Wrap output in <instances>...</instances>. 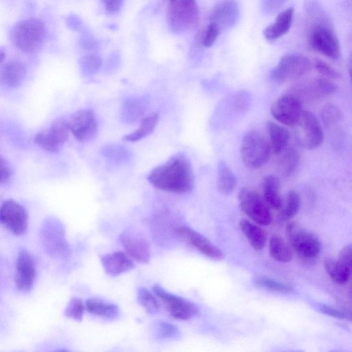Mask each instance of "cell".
<instances>
[{"instance_id": "30", "label": "cell", "mask_w": 352, "mask_h": 352, "mask_svg": "<svg viewBox=\"0 0 352 352\" xmlns=\"http://www.w3.org/2000/svg\"><path fill=\"white\" fill-rule=\"evenodd\" d=\"M269 253L272 258L280 263L292 260V251L283 239L277 234L271 236L269 242Z\"/></svg>"}, {"instance_id": "48", "label": "cell", "mask_w": 352, "mask_h": 352, "mask_svg": "<svg viewBox=\"0 0 352 352\" xmlns=\"http://www.w3.org/2000/svg\"><path fill=\"white\" fill-rule=\"evenodd\" d=\"M320 309L323 313H324L329 316L335 317V318H347V316L344 313H343L338 309H336L334 308L326 306V305L322 306Z\"/></svg>"}, {"instance_id": "31", "label": "cell", "mask_w": 352, "mask_h": 352, "mask_svg": "<svg viewBox=\"0 0 352 352\" xmlns=\"http://www.w3.org/2000/svg\"><path fill=\"white\" fill-rule=\"evenodd\" d=\"M158 120V113L143 118L140 121V126L135 131L123 136L122 140L128 142H136L147 137L154 131Z\"/></svg>"}, {"instance_id": "28", "label": "cell", "mask_w": 352, "mask_h": 352, "mask_svg": "<svg viewBox=\"0 0 352 352\" xmlns=\"http://www.w3.org/2000/svg\"><path fill=\"white\" fill-rule=\"evenodd\" d=\"M146 101L142 98H131L126 100L121 109V119L126 123L138 120L146 109Z\"/></svg>"}, {"instance_id": "24", "label": "cell", "mask_w": 352, "mask_h": 352, "mask_svg": "<svg viewBox=\"0 0 352 352\" xmlns=\"http://www.w3.org/2000/svg\"><path fill=\"white\" fill-rule=\"evenodd\" d=\"M26 74L24 65L19 60H12L4 64L1 72V81L11 87L19 86Z\"/></svg>"}, {"instance_id": "27", "label": "cell", "mask_w": 352, "mask_h": 352, "mask_svg": "<svg viewBox=\"0 0 352 352\" xmlns=\"http://www.w3.org/2000/svg\"><path fill=\"white\" fill-rule=\"evenodd\" d=\"M85 307L90 314L109 319L115 318L119 314L117 305L101 298H91L87 300Z\"/></svg>"}, {"instance_id": "35", "label": "cell", "mask_w": 352, "mask_h": 352, "mask_svg": "<svg viewBox=\"0 0 352 352\" xmlns=\"http://www.w3.org/2000/svg\"><path fill=\"white\" fill-rule=\"evenodd\" d=\"M252 281L260 287L278 293L288 294L293 290L291 285L263 275L254 276Z\"/></svg>"}, {"instance_id": "45", "label": "cell", "mask_w": 352, "mask_h": 352, "mask_svg": "<svg viewBox=\"0 0 352 352\" xmlns=\"http://www.w3.org/2000/svg\"><path fill=\"white\" fill-rule=\"evenodd\" d=\"M0 180L1 184H6L8 182L12 177V170L9 162L3 159L2 157H0Z\"/></svg>"}, {"instance_id": "39", "label": "cell", "mask_w": 352, "mask_h": 352, "mask_svg": "<svg viewBox=\"0 0 352 352\" xmlns=\"http://www.w3.org/2000/svg\"><path fill=\"white\" fill-rule=\"evenodd\" d=\"M84 309L85 307L82 300L77 297H73L66 305L64 315L76 321H80L82 319Z\"/></svg>"}, {"instance_id": "2", "label": "cell", "mask_w": 352, "mask_h": 352, "mask_svg": "<svg viewBox=\"0 0 352 352\" xmlns=\"http://www.w3.org/2000/svg\"><path fill=\"white\" fill-rule=\"evenodd\" d=\"M147 180L158 189L179 195L190 192L194 186L192 166L187 157L181 153L154 168Z\"/></svg>"}, {"instance_id": "29", "label": "cell", "mask_w": 352, "mask_h": 352, "mask_svg": "<svg viewBox=\"0 0 352 352\" xmlns=\"http://www.w3.org/2000/svg\"><path fill=\"white\" fill-rule=\"evenodd\" d=\"M323 264L326 272L335 283L344 284L350 278L351 272L338 259L327 257L324 260Z\"/></svg>"}, {"instance_id": "15", "label": "cell", "mask_w": 352, "mask_h": 352, "mask_svg": "<svg viewBox=\"0 0 352 352\" xmlns=\"http://www.w3.org/2000/svg\"><path fill=\"white\" fill-rule=\"evenodd\" d=\"M302 111V102L289 93L278 98L271 107L272 116L278 122L287 126H294Z\"/></svg>"}, {"instance_id": "8", "label": "cell", "mask_w": 352, "mask_h": 352, "mask_svg": "<svg viewBox=\"0 0 352 352\" xmlns=\"http://www.w3.org/2000/svg\"><path fill=\"white\" fill-rule=\"evenodd\" d=\"M286 232L290 245L300 256L313 258L320 254L321 242L312 232L292 221L287 224Z\"/></svg>"}, {"instance_id": "42", "label": "cell", "mask_w": 352, "mask_h": 352, "mask_svg": "<svg viewBox=\"0 0 352 352\" xmlns=\"http://www.w3.org/2000/svg\"><path fill=\"white\" fill-rule=\"evenodd\" d=\"M314 67L318 73L325 76V78H338L340 76L338 72L320 58L314 59Z\"/></svg>"}, {"instance_id": "18", "label": "cell", "mask_w": 352, "mask_h": 352, "mask_svg": "<svg viewBox=\"0 0 352 352\" xmlns=\"http://www.w3.org/2000/svg\"><path fill=\"white\" fill-rule=\"evenodd\" d=\"M176 232L199 252L210 258L216 261L224 258V254L219 248L195 230L181 226L176 229Z\"/></svg>"}, {"instance_id": "5", "label": "cell", "mask_w": 352, "mask_h": 352, "mask_svg": "<svg viewBox=\"0 0 352 352\" xmlns=\"http://www.w3.org/2000/svg\"><path fill=\"white\" fill-rule=\"evenodd\" d=\"M272 152L269 141L260 133L250 131L242 140L240 154L243 163L251 169L264 166L269 160Z\"/></svg>"}, {"instance_id": "21", "label": "cell", "mask_w": 352, "mask_h": 352, "mask_svg": "<svg viewBox=\"0 0 352 352\" xmlns=\"http://www.w3.org/2000/svg\"><path fill=\"white\" fill-rule=\"evenodd\" d=\"M100 261L106 273L113 276L124 273L134 267L131 257L122 251L102 255Z\"/></svg>"}, {"instance_id": "20", "label": "cell", "mask_w": 352, "mask_h": 352, "mask_svg": "<svg viewBox=\"0 0 352 352\" xmlns=\"http://www.w3.org/2000/svg\"><path fill=\"white\" fill-rule=\"evenodd\" d=\"M120 241L126 252L133 259L142 263L150 261V249L147 242L129 230H124L120 236Z\"/></svg>"}, {"instance_id": "19", "label": "cell", "mask_w": 352, "mask_h": 352, "mask_svg": "<svg viewBox=\"0 0 352 352\" xmlns=\"http://www.w3.org/2000/svg\"><path fill=\"white\" fill-rule=\"evenodd\" d=\"M239 16V8L235 0H223L212 9L210 23L215 24L219 30L232 27Z\"/></svg>"}, {"instance_id": "6", "label": "cell", "mask_w": 352, "mask_h": 352, "mask_svg": "<svg viewBox=\"0 0 352 352\" xmlns=\"http://www.w3.org/2000/svg\"><path fill=\"white\" fill-rule=\"evenodd\" d=\"M167 20L171 30L183 33L193 29L199 21L195 0H168Z\"/></svg>"}, {"instance_id": "25", "label": "cell", "mask_w": 352, "mask_h": 352, "mask_svg": "<svg viewBox=\"0 0 352 352\" xmlns=\"http://www.w3.org/2000/svg\"><path fill=\"white\" fill-rule=\"evenodd\" d=\"M263 199L274 210H280L283 201L280 195L279 179L273 175L264 177L263 181Z\"/></svg>"}, {"instance_id": "23", "label": "cell", "mask_w": 352, "mask_h": 352, "mask_svg": "<svg viewBox=\"0 0 352 352\" xmlns=\"http://www.w3.org/2000/svg\"><path fill=\"white\" fill-rule=\"evenodd\" d=\"M267 130L272 152L279 155L287 147L289 132L285 127L272 121L267 123Z\"/></svg>"}, {"instance_id": "16", "label": "cell", "mask_w": 352, "mask_h": 352, "mask_svg": "<svg viewBox=\"0 0 352 352\" xmlns=\"http://www.w3.org/2000/svg\"><path fill=\"white\" fill-rule=\"evenodd\" d=\"M36 270L34 257L25 248L18 252L15 261L14 283L22 292H30L36 279Z\"/></svg>"}, {"instance_id": "22", "label": "cell", "mask_w": 352, "mask_h": 352, "mask_svg": "<svg viewBox=\"0 0 352 352\" xmlns=\"http://www.w3.org/2000/svg\"><path fill=\"white\" fill-rule=\"evenodd\" d=\"M294 12V8L290 7L278 14L275 23L267 26L263 32L267 40L274 41L289 30L292 23Z\"/></svg>"}, {"instance_id": "26", "label": "cell", "mask_w": 352, "mask_h": 352, "mask_svg": "<svg viewBox=\"0 0 352 352\" xmlns=\"http://www.w3.org/2000/svg\"><path fill=\"white\" fill-rule=\"evenodd\" d=\"M239 227L254 250H261L265 247L267 235L263 228L247 219H241Z\"/></svg>"}, {"instance_id": "44", "label": "cell", "mask_w": 352, "mask_h": 352, "mask_svg": "<svg viewBox=\"0 0 352 352\" xmlns=\"http://www.w3.org/2000/svg\"><path fill=\"white\" fill-rule=\"evenodd\" d=\"M338 259L352 273V243L344 246L340 251Z\"/></svg>"}, {"instance_id": "40", "label": "cell", "mask_w": 352, "mask_h": 352, "mask_svg": "<svg viewBox=\"0 0 352 352\" xmlns=\"http://www.w3.org/2000/svg\"><path fill=\"white\" fill-rule=\"evenodd\" d=\"M320 116L322 121L326 125H332L339 121L341 113L338 107L333 104L328 103L322 107Z\"/></svg>"}, {"instance_id": "14", "label": "cell", "mask_w": 352, "mask_h": 352, "mask_svg": "<svg viewBox=\"0 0 352 352\" xmlns=\"http://www.w3.org/2000/svg\"><path fill=\"white\" fill-rule=\"evenodd\" d=\"M69 131L67 120L58 119L47 130L38 133L34 137V142L47 151L58 152L68 140Z\"/></svg>"}, {"instance_id": "11", "label": "cell", "mask_w": 352, "mask_h": 352, "mask_svg": "<svg viewBox=\"0 0 352 352\" xmlns=\"http://www.w3.org/2000/svg\"><path fill=\"white\" fill-rule=\"evenodd\" d=\"M152 290L153 294L163 302L172 317L179 320H188L198 314L199 309L195 304L167 292L160 285H154Z\"/></svg>"}, {"instance_id": "34", "label": "cell", "mask_w": 352, "mask_h": 352, "mask_svg": "<svg viewBox=\"0 0 352 352\" xmlns=\"http://www.w3.org/2000/svg\"><path fill=\"white\" fill-rule=\"evenodd\" d=\"M300 197L295 190H289L286 196L285 204L280 208L279 218L283 221L292 219L298 212Z\"/></svg>"}, {"instance_id": "41", "label": "cell", "mask_w": 352, "mask_h": 352, "mask_svg": "<svg viewBox=\"0 0 352 352\" xmlns=\"http://www.w3.org/2000/svg\"><path fill=\"white\" fill-rule=\"evenodd\" d=\"M156 335L160 338H175L179 336L178 328L168 322L160 321L156 324Z\"/></svg>"}, {"instance_id": "46", "label": "cell", "mask_w": 352, "mask_h": 352, "mask_svg": "<svg viewBox=\"0 0 352 352\" xmlns=\"http://www.w3.org/2000/svg\"><path fill=\"white\" fill-rule=\"evenodd\" d=\"M286 0H263V9L267 14L276 12L285 3Z\"/></svg>"}, {"instance_id": "32", "label": "cell", "mask_w": 352, "mask_h": 352, "mask_svg": "<svg viewBox=\"0 0 352 352\" xmlns=\"http://www.w3.org/2000/svg\"><path fill=\"white\" fill-rule=\"evenodd\" d=\"M236 184V178L223 161H220L218 163V189L221 193L228 195L235 188Z\"/></svg>"}, {"instance_id": "38", "label": "cell", "mask_w": 352, "mask_h": 352, "mask_svg": "<svg viewBox=\"0 0 352 352\" xmlns=\"http://www.w3.org/2000/svg\"><path fill=\"white\" fill-rule=\"evenodd\" d=\"M79 65L83 74L93 75L101 67L102 59L99 56L94 54H87L80 58Z\"/></svg>"}, {"instance_id": "36", "label": "cell", "mask_w": 352, "mask_h": 352, "mask_svg": "<svg viewBox=\"0 0 352 352\" xmlns=\"http://www.w3.org/2000/svg\"><path fill=\"white\" fill-rule=\"evenodd\" d=\"M155 296L144 287H139L137 291L138 302L150 314L157 313L160 309V302Z\"/></svg>"}, {"instance_id": "4", "label": "cell", "mask_w": 352, "mask_h": 352, "mask_svg": "<svg viewBox=\"0 0 352 352\" xmlns=\"http://www.w3.org/2000/svg\"><path fill=\"white\" fill-rule=\"evenodd\" d=\"M39 236L44 250L50 257L63 259L69 254L65 226L58 219L46 218L41 226Z\"/></svg>"}, {"instance_id": "9", "label": "cell", "mask_w": 352, "mask_h": 352, "mask_svg": "<svg viewBox=\"0 0 352 352\" xmlns=\"http://www.w3.org/2000/svg\"><path fill=\"white\" fill-rule=\"evenodd\" d=\"M294 126L296 139L301 146L307 149H314L323 142L324 133L322 126L312 112L303 110Z\"/></svg>"}, {"instance_id": "13", "label": "cell", "mask_w": 352, "mask_h": 352, "mask_svg": "<svg viewBox=\"0 0 352 352\" xmlns=\"http://www.w3.org/2000/svg\"><path fill=\"white\" fill-rule=\"evenodd\" d=\"M1 223L14 235L23 234L28 227V217L25 208L15 200L3 201L0 209Z\"/></svg>"}, {"instance_id": "3", "label": "cell", "mask_w": 352, "mask_h": 352, "mask_svg": "<svg viewBox=\"0 0 352 352\" xmlns=\"http://www.w3.org/2000/svg\"><path fill=\"white\" fill-rule=\"evenodd\" d=\"M46 35L45 24L38 19L30 18L15 24L11 30L10 38L18 50L31 54L42 47Z\"/></svg>"}, {"instance_id": "17", "label": "cell", "mask_w": 352, "mask_h": 352, "mask_svg": "<svg viewBox=\"0 0 352 352\" xmlns=\"http://www.w3.org/2000/svg\"><path fill=\"white\" fill-rule=\"evenodd\" d=\"M67 122L73 135L81 142L91 140L97 133V120L91 110H79L75 112Z\"/></svg>"}, {"instance_id": "37", "label": "cell", "mask_w": 352, "mask_h": 352, "mask_svg": "<svg viewBox=\"0 0 352 352\" xmlns=\"http://www.w3.org/2000/svg\"><path fill=\"white\" fill-rule=\"evenodd\" d=\"M102 154L106 157L116 162H124L129 160L130 153L127 148L117 144H109L102 149Z\"/></svg>"}, {"instance_id": "49", "label": "cell", "mask_w": 352, "mask_h": 352, "mask_svg": "<svg viewBox=\"0 0 352 352\" xmlns=\"http://www.w3.org/2000/svg\"><path fill=\"white\" fill-rule=\"evenodd\" d=\"M347 67H348V72H349V77H350L351 84H352V53L349 56Z\"/></svg>"}, {"instance_id": "1", "label": "cell", "mask_w": 352, "mask_h": 352, "mask_svg": "<svg viewBox=\"0 0 352 352\" xmlns=\"http://www.w3.org/2000/svg\"><path fill=\"white\" fill-rule=\"evenodd\" d=\"M304 9L309 46L329 58L338 59L340 56V42L327 13L316 0H306Z\"/></svg>"}, {"instance_id": "47", "label": "cell", "mask_w": 352, "mask_h": 352, "mask_svg": "<svg viewBox=\"0 0 352 352\" xmlns=\"http://www.w3.org/2000/svg\"><path fill=\"white\" fill-rule=\"evenodd\" d=\"M124 1V0H101L105 10L110 14L118 12L123 5Z\"/></svg>"}, {"instance_id": "12", "label": "cell", "mask_w": 352, "mask_h": 352, "mask_svg": "<svg viewBox=\"0 0 352 352\" xmlns=\"http://www.w3.org/2000/svg\"><path fill=\"white\" fill-rule=\"evenodd\" d=\"M337 85L325 77L314 78L296 84L289 94L296 96L301 102L320 99L334 93Z\"/></svg>"}, {"instance_id": "33", "label": "cell", "mask_w": 352, "mask_h": 352, "mask_svg": "<svg viewBox=\"0 0 352 352\" xmlns=\"http://www.w3.org/2000/svg\"><path fill=\"white\" fill-rule=\"evenodd\" d=\"M279 155L278 166L281 173L287 176L292 174L296 169L299 162V155L296 149L287 147Z\"/></svg>"}, {"instance_id": "10", "label": "cell", "mask_w": 352, "mask_h": 352, "mask_svg": "<svg viewBox=\"0 0 352 352\" xmlns=\"http://www.w3.org/2000/svg\"><path fill=\"white\" fill-rule=\"evenodd\" d=\"M238 198L240 208L252 220L261 226L271 223L272 217L269 206L256 191L244 187Z\"/></svg>"}, {"instance_id": "7", "label": "cell", "mask_w": 352, "mask_h": 352, "mask_svg": "<svg viewBox=\"0 0 352 352\" xmlns=\"http://www.w3.org/2000/svg\"><path fill=\"white\" fill-rule=\"evenodd\" d=\"M311 65L306 56L299 53L288 54L280 58L272 70L270 77L277 83L298 79L310 71Z\"/></svg>"}, {"instance_id": "43", "label": "cell", "mask_w": 352, "mask_h": 352, "mask_svg": "<svg viewBox=\"0 0 352 352\" xmlns=\"http://www.w3.org/2000/svg\"><path fill=\"white\" fill-rule=\"evenodd\" d=\"M219 32L220 30L218 27L215 24L210 23L205 32L203 45L207 47L212 46L217 40Z\"/></svg>"}]
</instances>
